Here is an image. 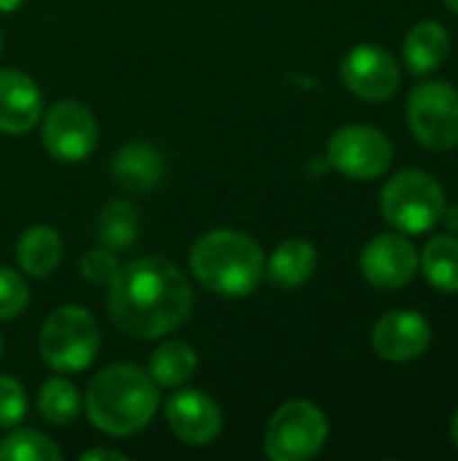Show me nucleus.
<instances>
[{"label": "nucleus", "instance_id": "nucleus-28", "mask_svg": "<svg viewBox=\"0 0 458 461\" xmlns=\"http://www.w3.org/2000/svg\"><path fill=\"white\" fill-rule=\"evenodd\" d=\"M443 221H445V227L456 235L458 232V205H445V211H443Z\"/></svg>", "mask_w": 458, "mask_h": 461}, {"label": "nucleus", "instance_id": "nucleus-10", "mask_svg": "<svg viewBox=\"0 0 458 461\" xmlns=\"http://www.w3.org/2000/svg\"><path fill=\"white\" fill-rule=\"evenodd\" d=\"M359 270L364 281L381 292L402 289L418 273V249L402 232H381L364 243L359 254Z\"/></svg>", "mask_w": 458, "mask_h": 461}, {"label": "nucleus", "instance_id": "nucleus-16", "mask_svg": "<svg viewBox=\"0 0 458 461\" xmlns=\"http://www.w3.org/2000/svg\"><path fill=\"white\" fill-rule=\"evenodd\" d=\"M111 173H113V181L124 192L143 194V192H151L154 186H159V181L165 176V159L154 146L135 140L116 151Z\"/></svg>", "mask_w": 458, "mask_h": 461}, {"label": "nucleus", "instance_id": "nucleus-3", "mask_svg": "<svg viewBox=\"0 0 458 461\" xmlns=\"http://www.w3.org/2000/svg\"><path fill=\"white\" fill-rule=\"evenodd\" d=\"M262 246L238 230H211L189 251L192 276L213 294L246 297L265 278Z\"/></svg>", "mask_w": 458, "mask_h": 461}, {"label": "nucleus", "instance_id": "nucleus-9", "mask_svg": "<svg viewBox=\"0 0 458 461\" xmlns=\"http://www.w3.org/2000/svg\"><path fill=\"white\" fill-rule=\"evenodd\" d=\"M340 78L354 97L364 103H386L400 92L402 68L386 46L356 43L340 62Z\"/></svg>", "mask_w": 458, "mask_h": 461}, {"label": "nucleus", "instance_id": "nucleus-22", "mask_svg": "<svg viewBox=\"0 0 458 461\" xmlns=\"http://www.w3.org/2000/svg\"><path fill=\"white\" fill-rule=\"evenodd\" d=\"M38 411L40 416L54 427H67L81 413V397L78 389L67 378H49L38 389Z\"/></svg>", "mask_w": 458, "mask_h": 461}, {"label": "nucleus", "instance_id": "nucleus-11", "mask_svg": "<svg viewBox=\"0 0 458 461\" xmlns=\"http://www.w3.org/2000/svg\"><path fill=\"white\" fill-rule=\"evenodd\" d=\"M97 146L94 113L78 100H59L43 119V149L57 162H81Z\"/></svg>", "mask_w": 458, "mask_h": 461}, {"label": "nucleus", "instance_id": "nucleus-30", "mask_svg": "<svg viewBox=\"0 0 458 461\" xmlns=\"http://www.w3.org/2000/svg\"><path fill=\"white\" fill-rule=\"evenodd\" d=\"M451 440H454V446L458 448V411L454 413V419H451Z\"/></svg>", "mask_w": 458, "mask_h": 461}, {"label": "nucleus", "instance_id": "nucleus-5", "mask_svg": "<svg viewBox=\"0 0 458 461\" xmlns=\"http://www.w3.org/2000/svg\"><path fill=\"white\" fill-rule=\"evenodd\" d=\"M40 359L57 373H78L89 367L100 351V324L81 305L57 308L38 340Z\"/></svg>", "mask_w": 458, "mask_h": 461}, {"label": "nucleus", "instance_id": "nucleus-21", "mask_svg": "<svg viewBox=\"0 0 458 461\" xmlns=\"http://www.w3.org/2000/svg\"><path fill=\"white\" fill-rule=\"evenodd\" d=\"M138 230H140L138 211L130 203H124V200L108 203L100 211V216H97V238H100V246L111 249L113 254L127 251L138 240Z\"/></svg>", "mask_w": 458, "mask_h": 461}, {"label": "nucleus", "instance_id": "nucleus-25", "mask_svg": "<svg viewBox=\"0 0 458 461\" xmlns=\"http://www.w3.org/2000/svg\"><path fill=\"white\" fill-rule=\"evenodd\" d=\"M30 305V286L22 273L0 267V319H13Z\"/></svg>", "mask_w": 458, "mask_h": 461}, {"label": "nucleus", "instance_id": "nucleus-7", "mask_svg": "<svg viewBox=\"0 0 458 461\" xmlns=\"http://www.w3.org/2000/svg\"><path fill=\"white\" fill-rule=\"evenodd\" d=\"M408 127L429 151L458 146V89L448 81H421L408 95Z\"/></svg>", "mask_w": 458, "mask_h": 461}, {"label": "nucleus", "instance_id": "nucleus-14", "mask_svg": "<svg viewBox=\"0 0 458 461\" xmlns=\"http://www.w3.org/2000/svg\"><path fill=\"white\" fill-rule=\"evenodd\" d=\"M43 116V97L38 84L22 70H0V132H30Z\"/></svg>", "mask_w": 458, "mask_h": 461}, {"label": "nucleus", "instance_id": "nucleus-1", "mask_svg": "<svg viewBox=\"0 0 458 461\" xmlns=\"http://www.w3.org/2000/svg\"><path fill=\"white\" fill-rule=\"evenodd\" d=\"M186 276L162 257H140L108 286V316L124 335L154 340L181 327L192 313Z\"/></svg>", "mask_w": 458, "mask_h": 461}, {"label": "nucleus", "instance_id": "nucleus-20", "mask_svg": "<svg viewBox=\"0 0 458 461\" xmlns=\"http://www.w3.org/2000/svg\"><path fill=\"white\" fill-rule=\"evenodd\" d=\"M194 370H197V351L184 340L162 343L148 362V375L154 378V384L167 389L186 384L194 375Z\"/></svg>", "mask_w": 458, "mask_h": 461}, {"label": "nucleus", "instance_id": "nucleus-6", "mask_svg": "<svg viewBox=\"0 0 458 461\" xmlns=\"http://www.w3.org/2000/svg\"><path fill=\"white\" fill-rule=\"evenodd\" d=\"M329 438V421L316 402L289 400L283 402L267 424L265 451L273 461L313 459Z\"/></svg>", "mask_w": 458, "mask_h": 461}, {"label": "nucleus", "instance_id": "nucleus-19", "mask_svg": "<svg viewBox=\"0 0 458 461\" xmlns=\"http://www.w3.org/2000/svg\"><path fill=\"white\" fill-rule=\"evenodd\" d=\"M418 270L432 289L443 294L458 292V238L454 232H443L429 238L424 251H418Z\"/></svg>", "mask_w": 458, "mask_h": 461}, {"label": "nucleus", "instance_id": "nucleus-12", "mask_svg": "<svg viewBox=\"0 0 458 461\" xmlns=\"http://www.w3.org/2000/svg\"><path fill=\"white\" fill-rule=\"evenodd\" d=\"M373 351L378 359L405 365L421 359L432 346V324L424 313L397 308L383 313L373 327Z\"/></svg>", "mask_w": 458, "mask_h": 461}, {"label": "nucleus", "instance_id": "nucleus-27", "mask_svg": "<svg viewBox=\"0 0 458 461\" xmlns=\"http://www.w3.org/2000/svg\"><path fill=\"white\" fill-rule=\"evenodd\" d=\"M127 461V454L121 451H113V448H92V451H84L81 461Z\"/></svg>", "mask_w": 458, "mask_h": 461}, {"label": "nucleus", "instance_id": "nucleus-33", "mask_svg": "<svg viewBox=\"0 0 458 461\" xmlns=\"http://www.w3.org/2000/svg\"><path fill=\"white\" fill-rule=\"evenodd\" d=\"M0 357H3V340H0Z\"/></svg>", "mask_w": 458, "mask_h": 461}, {"label": "nucleus", "instance_id": "nucleus-18", "mask_svg": "<svg viewBox=\"0 0 458 461\" xmlns=\"http://www.w3.org/2000/svg\"><path fill=\"white\" fill-rule=\"evenodd\" d=\"M62 262V238L57 230L46 224L30 227L19 243H16V265L32 276V278H46L51 276Z\"/></svg>", "mask_w": 458, "mask_h": 461}, {"label": "nucleus", "instance_id": "nucleus-31", "mask_svg": "<svg viewBox=\"0 0 458 461\" xmlns=\"http://www.w3.org/2000/svg\"><path fill=\"white\" fill-rule=\"evenodd\" d=\"M445 3V8L451 11V14H458V0H443Z\"/></svg>", "mask_w": 458, "mask_h": 461}, {"label": "nucleus", "instance_id": "nucleus-32", "mask_svg": "<svg viewBox=\"0 0 458 461\" xmlns=\"http://www.w3.org/2000/svg\"><path fill=\"white\" fill-rule=\"evenodd\" d=\"M3 46H5V38H3V30H0V57H3Z\"/></svg>", "mask_w": 458, "mask_h": 461}, {"label": "nucleus", "instance_id": "nucleus-2", "mask_svg": "<svg viewBox=\"0 0 458 461\" xmlns=\"http://www.w3.org/2000/svg\"><path fill=\"white\" fill-rule=\"evenodd\" d=\"M86 416L105 435H135L157 413L159 392L148 370L138 365H111L86 389Z\"/></svg>", "mask_w": 458, "mask_h": 461}, {"label": "nucleus", "instance_id": "nucleus-13", "mask_svg": "<svg viewBox=\"0 0 458 461\" xmlns=\"http://www.w3.org/2000/svg\"><path fill=\"white\" fill-rule=\"evenodd\" d=\"M165 419L173 435L186 446H211L221 427V408L200 389H184L165 405Z\"/></svg>", "mask_w": 458, "mask_h": 461}, {"label": "nucleus", "instance_id": "nucleus-26", "mask_svg": "<svg viewBox=\"0 0 458 461\" xmlns=\"http://www.w3.org/2000/svg\"><path fill=\"white\" fill-rule=\"evenodd\" d=\"M27 413V392L24 386L11 378L0 375V427H16Z\"/></svg>", "mask_w": 458, "mask_h": 461}, {"label": "nucleus", "instance_id": "nucleus-24", "mask_svg": "<svg viewBox=\"0 0 458 461\" xmlns=\"http://www.w3.org/2000/svg\"><path fill=\"white\" fill-rule=\"evenodd\" d=\"M78 273L97 286H113V281L121 273V265L116 259V254L105 246L89 249L78 257Z\"/></svg>", "mask_w": 458, "mask_h": 461}, {"label": "nucleus", "instance_id": "nucleus-4", "mask_svg": "<svg viewBox=\"0 0 458 461\" xmlns=\"http://www.w3.org/2000/svg\"><path fill=\"white\" fill-rule=\"evenodd\" d=\"M443 211L445 189L427 170L405 167L381 189V213L402 235L432 232L443 221Z\"/></svg>", "mask_w": 458, "mask_h": 461}, {"label": "nucleus", "instance_id": "nucleus-17", "mask_svg": "<svg viewBox=\"0 0 458 461\" xmlns=\"http://www.w3.org/2000/svg\"><path fill=\"white\" fill-rule=\"evenodd\" d=\"M319 267V251L305 238H289L281 240L273 251V257L265 262V276L275 289L292 292L305 286Z\"/></svg>", "mask_w": 458, "mask_h": 461}, {"label": "nucleus", "instance_id": "nucleus-8", "mask_svg": "<svg viewBox=\"0 0 458 461\" xmlns=\"http://www.w3.org/2000/svg\"><path fill=\"white\" fill-rule=\"evenodd\" d=\"M394 159L389 135L373 124H346L327 143V165L354 181L381 178Z\"/></svg>", "mask_w": 458, "mask_h": 461}, {"label": "nucleus", "instance_id": "nucleus-29", "mask_svg": "<svg viewBox=\"0 0 458 461\" xmlns=\"http://www.w3.org/2000/svg\"><path fill=\"white\" fill-rule=\"evenodd\" d=\"M22 5V0H0V11L3 14H11V11H16Z\"/></svg>", "mask_w": 458, "mask_h": 461}, {"label": "nucleus", "instance_id": "nucleus-23", "mask_svg": "<svg viewBox=\"0 0 458 461\" xmlns=\"http://www.w3.org/2000/svg\"><path fill=\"white\" fill-rule=\"evenodd\" d=\"M59 456L54 440L32 429H16L0 440V461H59Z\"/></svg>", "mask_w": 458, "mask_h": 461}, {"label": "nucleus", "instance_id": "nucleus-15", "mask_svg": "<svg viewBox=\"0 0 458 461\" xmlns=\"http://www.w3.org/2000/svg\"><path fill=\"white\" fill-rule=\"evenodd\" d=\"M451 54V32L437 19H424L413 24L402 41V62L408 73L424 78L445 65Z\"/></svg>", "mask_w": 458, "mask_h": 461}]
</instances>
